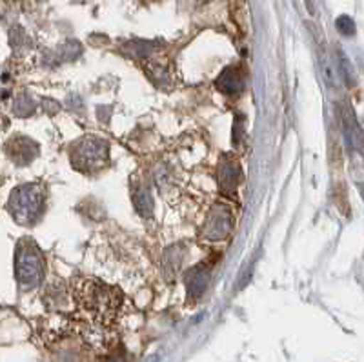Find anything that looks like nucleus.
I'll use <instances>...</instances> for the list:
<instances>
[{
  "label": "nucleus",
  "instance_id": "423d86ee",
  "mask_svg": "<svg viewBox=\"0 0 364 362\" xmlns=\"http://www.w3.org/2000/svg\"><path fill=\"white\" fill-rule=\"evenodd\" d=\"M240 181V168L237 161L224 156L219 168V182L224 193H232Z\"/></svg>",
  "mask_w": 364,
  "mask_h": 362
},
{
  "label": "nucleus",
  "instance_id": "39448f33",
  "mask_svg": "<svg viewBox=\"0 0 364 362\" xmlns=\"http://www.w3.org/2000/svg\"><path fill=\"white\" fill-rule=\"evenodd\" d=\"M232 226V211L223 204H217V206L211 208L210 215H208L203 235L208 240H223L230 235Z\"/></svg>",
  "mask_w": 364,
  "mask_h": 362
},
{
  "label": "nucleus",
  "instance_id": "7ed1b4c3",
  "mask_svg": "<svg viewBox=\"0 0 364 362\" xmlns=\"http://www.w3.org/2000/svg\"><path fill=\"white\" fill-rule=\"evenodd\" d=\"M46 262L33 240H22L15 253V275L24 289L37 288L44 279Z\"/></svg>",
  "mask_w": 364,
  "mask_h": 362
},
{
  "label": "nucleus",
  "instance_id": "9d476101",
  "mask_svg": "<svg viewBox=\"0 0 364 362\" xmlns=\"http://www.w3.org/2000/svg\"><path fill=\"white\" fill-rule=\"evenodd\" d=\"M133 202H135V208L139 213L142 215H151L154 211V201H151V195L148 190H136L133 195Z\"/></svg>",
  "mask_w": 364,
  "mask_h": 362
},
{
  "label": "nucleus",
  "instance_id": "0eeeda50",
  "mask_svg": "<svg viewBox=\"0 0 364 362\" xmlns=\"http://www.w3.org/2000/svg\"><path fill=\"white\" fill-rule=\"evenodd\" d=\"M217 87H219L223 93L226 95H235L240 93L242 87H245V75L239 68H226V70L220 73V77L217 78Z\"/></svg>",
  "mask_w": 364,
  "mask_h": 362
},
{
  "label": "nucleus",
  "instance_id": "f257e3e1",
  "mask_svg": "<svg viewBox=\"0 0 364 362\" xmlns=\"http://www.w3.org/2000/svg\"><path fill=\"white\" fill-rule=\"evenodd\" d=\"M77 301L93 321L106 326L117 319V313L122 304V293L113 286L91 279L84 280L80 284Z\"/></svg>",
  "mask_w": 364,
  "mask_h": 362
},
{
  "label": "nucleus",
  "instance_id": "1a4fd4ad",
  "mask_svg": "<svg viewBox=\"0 0 364 362\" xmlns=\"http://www.w3.org/2000/svg\"><path fill=\"white\" fill-rule=\"evenodd\" d=\"M208 280H210V273H208V267L204 264H199L193 270H190V273L186 275L188 297L190 299H199L206 292Z\"/></svg>",
  "mask_w": 364,
  "mask_h": 362
},
{
  "label": "nucleus",
  "instance_id": "f8f14e48",
  "mask_svg": "<svg viewBox=\"0 0 364 362\" xmlns=\"http://www.w3.org/2000/svg\"><path fill=\"white\" fill-rule=\"evenodd\" d=\"M341 71H343L344 78H346L348 86H353V77L350 75V71H352V64L348 62V58L344 57V55H341Z\"/></svg>",
  "mask_w": 364,
  "mask_h": 362
},
{
  "label": "nucleus",
  "instance_id": "f03ea898",
  "mask_svg": "<svg viewBox=\"0 0 364 362\" xmlns=\"http://www.w3.org/2000/svg\"><path fill=\"white\" fill-rule=\"evenodd\" d=\"M46 195L42 186L24 184L13 190L9 197V211L18 224H35L44 213Z\"/></svg>",
  "mask_w": 364,
  "mask_h": 362
},
{
  "label": "nucleus",
  "instance_id": "20e7f679",
  "mask_svg": "<svg viewBox=\"0 0 364 362\" xmlns=\"http://www.w3.org/2000/svg\"><path fill=\"white\" fill-rule=\"evenodd\" d=\"M109 149L104 140L86 137L71 148V164L79 171H99L108 162Z\"/></svg>",
  "mask_w": 364,
  "mask_h": 362
},
{
  "label": "nucleus",
  "instance_id": "9b49d317",
  "mask_svg": "<svg viewBox=\"0 0 364 362\" xmlns=\"http://www.w3.org/2000/svg\"><path fill=\"white\" fill-rule=\"evenodd\" d=\"M337 29H339L343 35H353L355 26H353V21L350 17H339L337 18Z\"/></svg>",
  "mask_w": 364,
  "mask_h": 362
},
{
  "label": "nucleus",
  "instance_id": "6e6552de",
  "mask_svg": "<svg viewBox=\"0 0 364 362\" xmlns=\"http://www.w3.org/2000/svg\"><path fill=\"white\" fill-rule=\"evenodd\" d=\"M38 148L29 139H13L8 144V153L17 164H28L35 159Z\"/></svg>",
  "mask_w": 364,
  "mask_h": 362
}]
</instances>
